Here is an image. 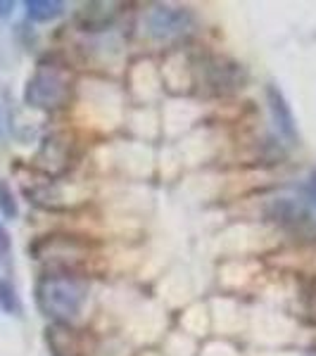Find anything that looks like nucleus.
I'll use <instances>...</instances> for the list:
<instances>
[{
	"instance_id": "nucleus-1",
	"label": "nucleus",
	"mask_w": 316,
	"mask_h": 356,
	"mask_svg": "<svg viewBox=\"0 0 316 356\" xmlns=\"http://www.w3.org/2000/svg\"><path fill=\"white\" fill-rule=\"evenodd\" d=\"M88 280L81 273L45 271L36 283L33 297L45 318L57 325H74L88 304Z\"/></svg>"
},
{
	"instance_id": "nucleus-2",
	"label": "nucleus",
	"mask_w": 316,
	"mask_h": 356,
	"mask_svg": "<svg viewBox=\"0 0 316 356\" xmlns=\"http://www.w3.org/2000/svg\"><path fill=\"white\" fill-rule=\"evenodd\" d=\"M74 93V74L65 62L43 60L24 86V102L33 110L57 112L69 105Z\"/></svg>"
},
{
	"instance_id": "nucleus-3",
	"label": "nucleus",
	"mask_w": 316,
	"mask_h": 356,
	"mask_svg": "<svg viewBox=\"0 0 316 356\" xmlns=\"http://www.w3.org/2000/svg\"><path fill=\"white\" fill-rule=\"evenodd\" d=\"M264 216L278 231L288 233L290 238L314 243L316 240V207L309 202L307 195H276L264 204Z\"/></svg>"
},
{
	"instance_id": "nucleus-4",
	"label": "nucleus",
	"mask_w": 316,
	"mask_h": 356,
	"mask_svg": "<svg viewBox=\"0 0 316 356\" xmlns=\"http://www.w3.org/2000/svg\"><path fill=\"white\" fill-rule=\"evenodd\" d=\"M31 257L48 266V271H67L81 273V264L90 259L93 245L88 240H81L77 235H43L31 245Z\"/></svg>"
},
{
	"instance_id": "nucleus-5",
	"label": "nucleus",
	"mask_w": 316,
	"mask_h": 356,
	"mask_svg": "<svg viewBox=\"0 0 316 356\" xmlns=\"http://www.w3.org/2000/svg\"><path fill=\"white\" fill-rule=\"evenodd\" d=\"M193 69L198 74V83L210 95L238 93L248 83V69L223 55H203Z\"/></svg>"
},
{
	"instance_id": "nucleus-6",
	"label": "nucleus",
	"mask_w": 316,
	"mask_h": 356,
	"mask_svg": "<svg viewBox=\"0 0 316 356\" xmlns=\"http://www.w3.org/2000/svg\"><path fill=\"white\" fill-rule=\"evenodd\" d=\"M148 33L157 41L171 43L191 36L195 31V15L186 8H171V5H152L145 17Z\"/></svg>"
},
{
	"instance_id": "nucleus-7",
	"label": "nucleus",
	"mask_w": 316,
	"mask_h": 356,
	"mask_svg": "<svg viewBox=\"0 0 316 356\" xmlns=\"http://www.w3.org/2000/svg\"><path fill=\"white\" fill-rule=\"evenodd\" d=\"M74 147H77V143L67 131H53L43 138L41 147L33 157V166L48 178L62 176L72 166Z\"/></svg>"
},
{
	"instance_id": "nucleus-8",
	"label": "nucleus",
	"mask_w": 316,
	"mask_h": 356,
	"mask_svg": "<svg viewBox=\"0 0 316 356\" xmlns=\"http://www.w3.org/2000/svg\"><path fill=\"white\" fill-rule=\"evenodd\" d=\"M267 102H269V112H271V119L278 129V134L285 138V140L295 143L300 134H297V122H295V114H292V107L285 100L283 90L278 88L276 83L267 86Z\"/></svg>"
},
{
	"instance_id": "nucleus-9",
	"label": "nucleus",
	"mask_w": 316,
	"mask_h": 356,
	"mask_svg": "<svg viewBox=\"0 0 316 356\" xmlns=\"http://www.w3.org/2000/svg\"><path fill=\"white\" fill-rule=\"evenodd\" d=\"M119 3H88L79 10L77 15V24L84 31H105L110 29L119 17Z\"/></svg>"
},
{
	"instance_id": "nucleus-10",
	"label": "nucleus",
	"mask_w": 316,
	"mask_h": 356,
	"mask_svg": "<svg viewBox=\"0 0 316 356\" xmlns=\"http://www.w3.org/2000/svg\"><path fill=\"white\" fill-rule=\"evenodd\" d=\"M45 340L53 356H79V342L74 335L72 325H57L53 323L45 330Z\"/></svg>"
},
{
	"instance_id": "nucleus-11",
	"label": "nucleus",
	"mask_w": 316,
	"mask_h": 356,
	"mask_svg": "<svg viewBox=\"0 0 316 356\" xmlns=\"http://www.w3.org/2000/svg\"><path fill=\"white\" fill-rule=\"evenodd\" d=\"M24 8L31 22H53L65 15V3L60 0H26Z\"/></svg>"
},
{
	"instance_id": "nucleus-12",
	"label": "nucleus",
	"mask_w": 316,
	"mask_h": 356,
	"mask_svg": "<svg viewBox=\"0 0 316 356\" xmlns=\"http://www.w3.org/2000/svg\"><path fill=\"white\" fill-rule=\"evenodd\" d=\"M300 314L309 325L316 328V275L304 278L300 285Z\"/></svg>"
},
{
	"instance_id": "nucleus-13",
	"label": "nucleus",
	"mask_w": 316,
	"mask_h": 356,
	"mask_svg": "<svg viewBox=\"0 0 316 356\" xmlns=\"http://www.w3.org/2000/svg\"><path fill=\"white\" fill-rule=\"evenodd\" d=\"M0 312L8 316L22 314V300L17 295V288L8 278H0Z\"/></svg>"
},
{
	"instance_id": "nucleus-14",
	"label": "nucleus",
	"mask_w": 316,
	"mask_h": 356,
	"mask_svg": "<svg viewBox=\"0 0 316 356\" xmlns=\"http://www.w3.org/2000/svg\"><path fill=\"white\" fill-rule=\"evenodd\" d=\"M0 211H3L5 219H15V216L19 214V207H17L13 188L5 181H0Z\"/></svg>"
},
{
	"instance_id": "nucleus-15",
	"label": "nucleus",
	"mask_w": 316,
	"mask_h": 356,
	"mask_svg": "<svg viewBox=\"0 0 316 356\" xmlns=\"http://www.w3.org/2000/svg\"><path fill=\"white\" fill-rule=\"evenodd\" d=\"M10 250H13V240H10V233L5 231L3 226H0V261L8 259Z\"/></svg>"
},
{
	"instance_id": "nucleus-16",
	"label": "nucleus",
	"mask_w": 316,
	"mask_h": 356,
	"mask_svg": "<svg viewBox=\"0 0 316 356\" xmlns=\"http://www.w3.org/2000/svg\"><path fill=\"white\" fill-rule=\"evenodd\" d=\"M304 195H307V200L316 207V169H312V174H309V181H307V188H304Z\"/></svg>"
},
{
	"instance_id": "nucleus-17",
	"label": "nucleus",
	"mask_w": 316,
	"mask_h": 356,
	"mask_svg": "<svg viewBox=\"0 0 316 356\" xmlns=\"http://www.w3.org/2000/svg\"><path fill=\"white\" fill-rule=\"evenodd\" d=\"M15 10V3L13 0H0V17H10Z\"/></svg>"
}]
</instances>
